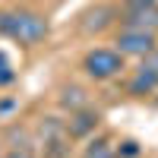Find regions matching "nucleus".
Segmentation results:
<instances>
[{
    "label": "nucleus",
    "mask_w": 158,
    "mask_h": 158,
    "mask_svg": "<svg viewBox=\"0 0 158 158\" xmlns=\"http://www.w3.org/2000/svg\"><path fill=\"white\" fill-rule=\"evenodd\" d=\"M120 25H133V29H149L158 32V6H139V10H123L117 16Z\"/></svg>",
    "instance_id": "obj_5"
},
{
    "label": "nucleus",
    "mask_w": 158,
    "mask_h": 158,
    "mask_svg": "<svg viewBox=\"0 0 158 158\" xmlns=\"http://www.w3.org/2000/svg\"><path fill=\"white\" fill-rule=\"evenodd\" d=\"M0 158H35V155H32V152H25V149H13V152L0 155Z\"/></svg>",
    "instance_id": "obj_11"
},
{
    "label": "nucleus",
    "mask_w": 158,
    "mask_h": 158,
    "mask_svg": "<svg viewBox=\"0 0 158 158\" xmlns=\"http://www.w3.org/2000/svg\"><path fill=\"white\" fill-rule=\"evenodd\" d=\"M79 158H117V146L108 139V136H95L85 142V149Z\"/></svg>",
    "instance_id": "obj_7"
},
{
    "label": "nucleus",
    "mask_w": 158,
    "mask_h": 158,
    "mask_svg": "<svg viewBox=\"0 0 158 158\" xmlns=\"http://www.w3.org/2000/svg\"><path fill=\"white\" fill-rule=\"evenodd\" d=\"M120 155H127V158H133V155H139V146L133 139H127V142H120V146H117V158Z\"/></svg>",
    "instance_id": "obj_9"
},
{
    "label": "nucleus",
    "mask_w": 158,
    "mask_h": 158,
    "mask_svg": "<svg viewBox=\"0 0 158 158\" xmlns=\"http://www.w3.org/2000/svg\"><path fill=\"white\" fill-rule=\"evenodd\" d=\"M114 48L120 51L127 60H130V57L142 60L146 54H152V51L158 48V32L133 29V25H117V32H114Z\"/></svg>",
    "instance_id": "obj_3"
},
{
    "label": "nucleus",
    "mask_w": 158,
    "mask_h": 158,
    "mask_svg": "<svg viewBox=\"0 0 158 158\" xmlns=\"http://www.w3.org/2000/svg\"><path fill=\"white\" fill-rule=\"evenodd\" d=\"M98 120L101 117L92 111V108H82V111H73V117H70V136H85L89 130H95L98 127Z\"/></svg>",
    "instance_id": "obj_6"
},
{
    "label": "nucleus",
    "mask_w": 158,
    "mask_h": 158,
    "mask_svg": "<svg viewBox=\"0 0 158 158\" xmlns=\"http://www.w3.org/2000/svg\"><path fill=\"white\" fill-rule=\"evenodd\" d=\"M51 32L48 16L38 10H25V6H13V10H0V38H10L19 48H35L41 44Z\"/></svg>",
    "instance_id": "obj_1"
},
{
    "label": "nucleus",
    "mask_w": 158,
    "mask_h": 158,
    "mask_svg": "<svg viewBox=\"0 0 158 158\" xmlns=\"http://www.w3.org/2000/svg\"><path fill=\"white\" fill-rule=\"evenodd\" d=\"M155 92H158V48L142 57V63L127 79V95L130 98H146V95H155Z\"/></svg>",
    "instance_id": "obj_4"
},
{
    "label": "nucleus",
    "mask_w": 158,
    "mask_h": 158,
    "mask_svg": "<svg viewBox=\"0 0 158 158\" xmlns=\"http://www.w3.org/2000/svg\"><path fill=\"white\" fill-rule=\"evenodd\" d=\"M139 6H158V0H123V10H139Z\"/></svg>",
    "instance_id": "obj_10"
},
{
    "label": "nucleus",
    "mask_w": 158,
    "mask_h": 158,
    "mask_svg": "<svg viewBox=\"0 0 158 158\" xmlns=\"http://www.w3.org/2000/svg\"><path fill=\"white\" fill-rule=\"evenodd\" d=\"M16 82V67H13V60L3 48H0V85H10Z\"/></svg>",
    "instance_id": "obj_8"
},
{
    "label": "nucleus",
    "mask_w": 158,
    "mask_h": 158,
    "mask_svg": "<svg viewBox=\"0 0 158 158\" xmlns=\"http://www.w3.org/2000/svg\"><path fill=\"white\" fill-rule=\"evenodd\" d=\"M79 67H82V73L92 82H111V79L127 73V57L114 44L111 48L101 44V48H89L82 54V60H79Z\"/></svg>",
    "instance_id": "obj_2"
}]
</instances>
